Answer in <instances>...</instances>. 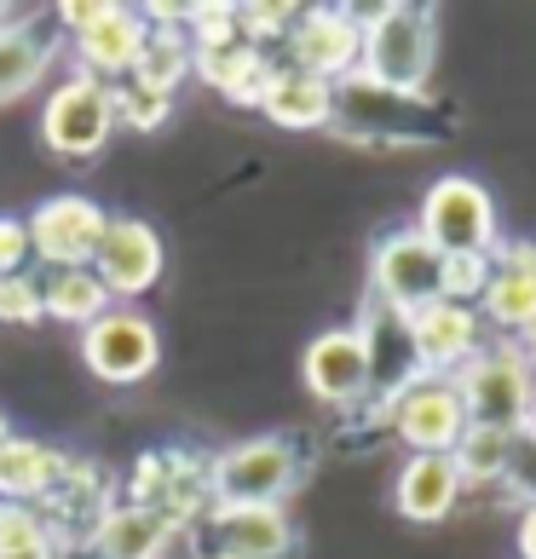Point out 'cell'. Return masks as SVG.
<instances>
[{
  "instance_id": "obj_15",
  "label": "cell",
  "mask_w": 536,
  "mask_h": 559,
  "mask_svg": "<svg viewBox=\"0 0 536 559\" xmlns=\"http://www.w3.org/2000/svg\"><path fill=\"white\" fill-rule=\"evenodd\" d=\"M93 272L116 300H139L162 283V272H168V248H162L156 225H144L139 214H110V231L98 242Z\"/></svg>"
},
{
  "instance_id": "obj_28",
  "label": "cell",
  "mask_w": 536,
  "mask_h": 559,
  "mask_svg": "<svg viewBox=\"0 0 536 559\" xmlns=\"http://www.w3.org/2000/svg\"><path fill=\"white\" fill-rule=\"evenodd\" d=\"M47 318V300H40V277L17 272V277H0V323L24 329V323H40Z\"/></svg>"
},
{
  "instance_id": "obj_4",
  "label": "cell",
  "mask_w": 536,
  "mask_h": 559,
  "mask_svg": "<svg viewBox=\"0 0 536 559\" xmlns=\"http://www.w3.org/2000/svg\"><path fill=\"white\" fill-rule=\"evenodd\" d=\"M456 392L467 409V427H497L525 439L536 421V369L525 364L520 341H490L467 369H456Z\"/></svg>"
},
{
  "instance_id": "obj_5",
  "label": "cell",
  "mask_w": 536,
  "mask_h": 559,
  "mask_svg": "<svg viewBox=\"0 0 536 559\" xmlns=\"http://www.w3.org/2000/svg\"><path fill=\"white\" fill-rule=\"evenodd\" d=\"M369 300L416 318L427 306L450 300V260L432 248L416 225H398L369 248Z\"/></svg>"
},
{
  "instance_id": "obj_2",
  "label": "cell",
  "mask_w": 536,
  "mask_h": 559,
  "mask_svg": "<svg viewBox=\"0 0 536 559\" xmlns=\"http://www.w3.org/2000/svg\"><path fill=\"white\" fill-rule=\"evenodd\" d=\"M306 473V450L295 432H260V439L225 444L209 455V496L219 508H283Z\"/></svg>"
},
{
  "instance_id": "obj_27",
  "label": "cell",
  "mask_w": 536,
  "mask_h": 559,
  "mask_svg": "<svg viewBox=\"0 0 536 559\" xmlns=\"http://www.w3.org/2000/svg\"><path fill=\"white\" fill-rule=\"evenodd\" d=\"M110 98H116V121H128V128H139V133H151V128H162V121L174 116V93H162V87H151V81H139V75L110 81Z\"/></svg>"
},
{
  "instance_id": "obj_14",
  "label": "cell",
  "mask_w": 536,
  "mask_h": 559,
  "mask_svg": "<svg viewBox=\"0 0 536 559\" xmlns=\"http://www.w3.org/2000/svg\"><path fill=\"white\" fill-rule=\"evenodd\" d=\"M386 427L409 444V455H450L467 432V409H462L456 381L421 376L409 392H398V399L386 404Z\"/></svg>"
},
{
  "instance_id": "obj_24",
  "label": "cell",
  "mask_w": 536,
  "mask_h": 559,
  "mask_svg": "<svg viewBox=\"0 0 536 559\" xmlns=\"http://www.w3.org/2000/svg\"><path fill=\"white\" fill-rule=\"evenodd\" d=\"M40 300H47L52 323H70V329H87L116 306V295L98 283L93 265H81V272H47L40 277Z\"/></svg>"
},
{
  "instance_id": "obj_33",
  "label": "cell",
  "mask_w": 536,
  "mask_h": 559,
  "mask_svg": "<svg viewBox=\"0 0 536 559\" xmlns=\"http://www.w3.org/2000/svg\"><path fill=\"white\" fill-rule=\"evenodd\" d=\"M531 439H536V421H531Z\"/></svg>"
},
{
  "instance_id": "obj_6",
  "label": "cell",
  "mask_w": 536,
  "mask_h": 559,
  "mask_svg": "<svg viewBox=\"0 0 536 559\" xmlns=\"http://www.w3.org/2000/svg\"><path fill=\"white\" fill-rule=\"evenodd\" d=\"M416 231L439 248L444 260H490L497 254V202L479 179L444 174L427 185Z\"/></svg>"
},
{
  "instance_id": "obj_25",
  "label": "cell",
  "mask_w": 536,
  "mask_h": 559,
  "mask_svg": "<svg viewBox=\"0 0 536 559\" xmlns=\"http://www.w3.org/2000/svg\"><path fill=\"white\" fill-rule=\"evenodd\" d=\"M450 462H456L462 485H502L513 473V462H520V439L497 432V427H467L462 444L450 450Z\"/></svg>"
},
{
  "instance_id": "obj_9",
  "label": "cell",
  "mask_w": 536,
  "mask_h": 559,
  "mask_svg": "<svg viewBox=\"0 0 536 559\" xmlns=\"http://www.w3.org/2000/svg\"><path fill=\"white\" fill-rule=\"evenodd\" d=\"M81 364H87L105 386H139L144 376H156V364H162V335L144 312H133V306H110L98 323L81 329Z\"/></svg>"
},
{
  "instance_id": "obj_30",
  "label": "cell",
  "mask_w": 536,
  "mask_h": 559,
  "mask_svg": "<svg viewBox=\"0 0 536 559\" xmlns=\"http://www.w3.org/2000/svg\"><path fill=\"white\" fill-rule=\"evenodd\" d=\"M513 548H520V559H536V502L520 513V525H513Z\"/></svg>"
},
{
  "instance_id": "obj_20",
  "label": "cell",
  "mask_w": 536,
  "mask_h": 559,
  "mask_svg": "<svg viewBox=\"0 0 536 559\" xmlns=\"http://www.w3.org/2000/svg\"><path fill=\"white\" fill-rule=\"evenodd\" d=\"M179 525L156 508H139V502H110V513L98 520V531L87 536L93 559H162L174 548Z\"/></svg>"
},
{
  "instance_id": "obj_19",
  "label": "cell",
  "mask_w": 536,
  "mask_h": 559,
  "mask_svg": "<svg viewBox=\"0 0 536 559\" xmlns=\"http://www.w3.org/2000/svg\"><path fill=\"white\" fill-rule=\"evenodd\" d=\"M462 473L450 455H409V462L398 467V479H393V508L404 513L409 525H439L456 513L462 502Z\"/></svg>"
},
{
  "instance_id": "obj_10",
  "label": "cell",
  "mask_w": 536,
  "mask_h": 559,
  "mask_svg": "<svg viewBox=\"0 0 536 559\" xmlns=\"http://www.w3.org/2000/svg\"><path fill=\"white\" fill-rule=\"evenodd\" d=\"M105 231H110V214L81 191H58L29 214V248L47 272H81V265H93Z\"/></svg>"
},
{
  "instance_id": "obj_18",
  "label": "cell",
  "mask_w": 536,
  "mask_h": 559,
  "mask_svg": "<svg viewBox=\"0 0 536 559\" xmlns=\"http://www.w3.org/2000/svg\"><path fill=\"white\" fill-rule=\"evenodd\" d=\"M409 323H416V346H421L427 376H444V381L490 346L479 306H467V300H439V306H427V312H416Z\"/></svg>"
},
{
  "instance_id": "obj_31",
  "label": "cell",
  "mask_w": 536,
  "mask_h": 559,
  "mask_svg": "<svg viewBox=\"0 0 536 559\" xmlns=\"http://www.w3.org/2000/svg\"><path fill=\"white\" fill-rule=\"evenodd\" d=\"M520 352H525V364H531V369H536V329H531V335H525V341H520Z\"/></svg>"
},
{
  "instance_id": "obj_29",
  "label": "cell",
  "mask_w": 536,
  "mask_h": 559,
  "mask_svg": "<svg viewBox=\"0 0 536 559\" xmlns=\"http://www.w3.org/2000/svg\"><path fill=\"white\" fill-rule=\"evenodd\" d=\"M29 260H35V248H29V219L0 214V277L29 272Z\"/></svg>"
},
{
  "instance_id": "obj_3",
  "label": "cell",
  "mask_w": 536,
  "mask_h": 559,
  "mask_svg": "<svg viewBox=\"0 0 536 559\" xmlns=\"http://www.w3.org/2000/svg\"><path fill=\"white\" fill-rule=\"evenodd\" d=\"M329 128L358 144H439L450 139V116L421 93H386L364 75H346L335 81V121Z\"/></svg>"
},
{
  "instance_id": "obj_26",
  "label": "cell",
  "mask_w": 536,
  "mask_h": 559,
  "mask_svg": "<svg viewBox=\"0 0 536 559\" xmlns=\"http://www.w3.org/2000/svg\"><path fill=\"white\" fill-rule=\"evenodd\" d=\"M0 559H58V536L47 531L40 508L0 502Z\"/></svg>"
},
{
  "instance_id": "obj_7",
  "label": "cell",
  "mask_w": 536,
  "mask_h": 559,
  "mask_svg": "<svg viewBox=\"0 0 536 559\" xmlns=\"http://www.w3.org/2000/svg\"><path fill=\"white\" fill-rule=\"evenodd\" d=\"M52 17L70 29L81 70L98 75V81L133 75V64L144 58V40H151V12H139V7H98V0H64V7H58Z\"/></svg>"
},
{
  "instance_id": "obj_16",
  "label": "cell",
  "mask_w": 536,
  "mask_h": 559,
  "mask_svg": "<svg viewBox=\"0 0 536 559\" xmlns=\"http://www.w3.org/2000/svg\"><path fill=\"white\" fill-rule=\"evenodd\" d=\"M479 318L485 329H502V335H531L536 329V242H502L490 254V272L479 288Z\"/></svg>"
},
{
  "instance_id": "obj_12",
  "label": "cell",
  "mask_w": 536,
  "mask_h": 559,
  "mask_svg": "<svg viewBox=\"0 0 536 559\" xmlns=\"http://www.w3.org/2000/svg\"><path fill=\"white\" fill-rule=\"evenodd\" d=\"M196 559H288L295 554V525L283 508H209L191 525Z\"/></svg>"
},
{
  "instance_id": "obj_22",
  "label": "cell",
  "mask_w": 536,
  "mask_h": 559,
  "mask_svg": "<svg viewBox=\"0 0 536 559\" xmlns=\"http://www.w3.org/2000/svg\"><path fill=\"white\" fill-rule=\"evenodd\" d=\"M64 467H70V455L64 450H52V444H40V439H7V450H0V502H47L52 485L64 479Z\"/></svg>"
},
{
  "instance_id": "obj_8",
  "label": "cell",
  "mask_w": 536,
  "mask_h": 559,
  "mask_svg": "<svg viewBox=\"0 0 536 559\" xmlns=\"http://www.w3.org/2000/svg\"><path fill=\"white\" fill-rule=\"evenodd\" d=\"M116 133V98L110 81H98L87 70H75L70 81H58L47 110H40V139L58 162H87L110 144Z\"/></svg>"
},
{
  "instance_id": "obj_13",
  "label": "cell",
  "mask_w": 536,
  "mask_h": 559,
  "mask_svg": "<svg viewBox=\"0 0 536 559\" xmlns=\"http://www.w3.org/2000/svg\"><path fill=\"white\" fill-rule=\"evenodd\" d=\"M364 335V358H369V404H393L398 392H409L427 364H421V346H416V323H409L404 312H393V306L369 300L364 318L353 323Z\"/></svg>"
},
{
  "instance_id": "obj_1",
  "label": "cell",
  "mask_w": 536,
  "mask_h": 559,
  "mask_svg": "<svg viewBox=\"0 0 536 559\" xmlns=\"http://www.w3.org/2000/svg\"><path fill=\"white\" fill-rule=\"evenodd\" d=\"M432 64H439V12L432 7H376L364 17V52L358 75L386 93H427Z\"/></svg>"
},
{
  "instance_id": "obj_21",
  "label": "cell",
  "mask_w": 536,
  "mask_h": 559,
  "mask_svg": "<svg viewBox=\"0 0 536 559\" xmlns=\"http://www.w3.org/2000/svg\"><path fill=\"white\" fill-rule=\"evenodd\" d=\"M254 110L265 121H277V128H288V133H312V128H329V121H335V87L318 81V75H300V70L277 64Z\"/></svg>"
},
{
  "instance_id": "obj_17",
  "label": "cell",
  "mask_w": 536,
  "mask_h": 559,
  "mask_svg": "<svg viewBox=\"0 0 536 559\" xmlns=\"http://www.w3.org/2000/svg\"><path fill=\"white\" fill-rule=\"evenodd\" d=\"M300 376H306V392L329 409H353V404H369V358H364V335L353 323L346 329H323L312 335L300 358Z\"/></svg>"
},
{
  "instance_id": "obj_23",
  "label": "cell",
  "mask_w": 536,
  "mask_h": 559,
  "mask_svg": "<svg viewBox=\"0 0 536 559\" xmlns=\"http://www.w3.org/2000/svg\"><path fill=\"white\" fill-rule=\"evenodd\" d=\"M58 52V24H29V17H17V24H0V105L7 98H24L40 75H47Z\"/></svg>"
},
{
  "instance_id": "obj_32",
  "label": "cell",
  "mask_w": 536,
  "mask_h": 559,
  "mask_svg": "<svg viewBox=\"0 0 536 559\" xmlns=\"http://www.w3.org/2000/svg\"><path fill=\"white\" fill-rule=\"evenodd\" d=\"M7 439H12V427H7V416H0V450H7Z\"/></svg>"
},
{
  "instance_id": "obj_11",
  "label": "cell",
  "mask_w": 536,
  "mask_h": 559,
  "mask_svg": "<svg viewBox=\"0 0 536 559\" xmlns=\"http://www.w3.org/2000/svg\"><path fill=\"white\" fill-rule=\"evenodd\" d=\"M288 70L318 75V81H346L358 75V52H364V17L346 7H306L283 35Z\"/></svg>"
}]
</instances>
